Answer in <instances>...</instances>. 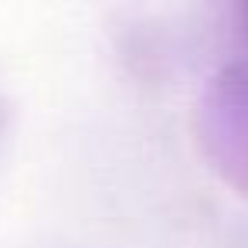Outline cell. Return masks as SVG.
<instances>
[{
	"instance_id": "2",
	"label": "cell",
	"mask_w": 248,
	"mask_h": 248,
	"mask_svg": "<svg viewBox=\"0 0 248 248\" xmlns=\"http://www.w3.org/2000/svg\"><path fill=\"white\" fill-rule=\"evenodd\" d=\"M238 28H241V34H245V41H248V4L238 7Z\"/></svg>"
},
{
	"instance_id": "1",
	"label": "cell",
	"mask_w": 248,
	"mask_h": 248,
	"mask_svg": "<svg viewBox=\"0 0 248 248\" xmlns=\"http://www.w3.org/2000/svg\"><path fill=\"white\" fill-rule=\"evenodd\" d=\"M194 136L211 170L248 197V62L217 68L194 106Z\"/></svg>"
}]
</instances>
